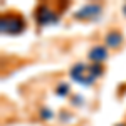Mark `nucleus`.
Here are the masks:
<instances>
[{"mask_svg":"<svg viewBox=\"0 0 126 126\" xmlns=\"http://www.w3.org/2000/svg\"><path fill=\"white\" fill-rule=\"evenodd\" d=\"M103 74V69L99 67V64H94V66H84V64H76L74 67L71 69V78L74 79L76 82H81V84H93V81Z\"/></svg>","mask_w":126,"mask_h":126,"instance_id":"1","label":"nucleus"},{"mask_svg":"<svg viewBox=\"0 0 126 126\" xmlns=\"http://www.w3.org/2000/svg\"><path fill=\"white\" fill-rule=\"evenodd\" d=\"M0 27L3 34H20L25 27V22L17 14H5L0 20Z\"/></svg>","mask_w":126,"mask_h":126,"instance_id":"2","label":"nucleus"},{"mask_svg":"<svg viewBox=\"0 0 126 126\" xmlns=\"http://www.w3.org/2000/svg\"><path fill=\"white\" fill-rule=\"evenodd\" d=\"M35 19H37V22H39V25H49V24L57 22L59 15L50 5L40 3L39 7H37V10H35Z\"/></svg>","mask_w":126,"mask_h":126,"instance_id":"3","label":"nucleus"},{"mask_svg":"<svg viewBox=\"0 0 126 126\" xmlns=\"http://www.w3.org/2000/svg\"><path fill=\"white\" fill-rule=\"evenodd\" d=\"M101 5L99 3H87L84 5L81 10H78L76 14H74V17L76 19H97L99 15H101Z\"/></svg>","mask_w":126,"mask_h":126,"instance_id":"4","label":"nucleus"},{"mask_svg":"<svg viewBox=\"0 0 126 126\" xmlns=\"http://www.w3.org/2000/svg\"><path fill=\"white\" fill-rule=\"evenodd\" d=\"M89 59H91L94 64H99L101 61L106 59V49L101 47V46H94V47L89 50Z\"/></svg>","mask_w":126,"mask_h":126,"instance_id":"5","label":"nucleus"},{"mask_svg":"<svg viewBox=\"0 0 126 126\" xmlns=\"http://www.w3.org/2000/svg\"><path fill=\"white\" fill-rule=\"evenodd\" d=\"M121 42H123V35H121V32H118V30H111L106 35V44L109 47H119Z\"/></svg>","mask_w":126,"mask_h":126,"instance_id":"6","label":"nucleus"},{"mask_svg":"<svg viewBox=\"0 0 126 126\" xmlns=\"http://www.w3.org/2000/svg\"><path fill=\"white\" fill-rule=\"evenodd\" d=\"M67 91H69V86L66 84V82H62V84H59V86H57V94H61V96L67 94Z\"/></svg>","mask_w":126,"mask_h":126,"instance_id":"7","label":"nucleus"},{"mask_svg":"<svg viewBox=\"0 0 126 126\" xmlns=\"http://www.w3.org/2000/svg\"><path fill=\"white\" fill-rule=\"evenodd\" d=\"M42 118H44V119L47 118V119H49V118H52V113H50L49 109H47V111H46V108H44V109H42Z\"/></svg>","mask_w":126,"mask_h":126,"instance_id":"8","label":"nucleus"},{"mask_svg":"<svg viewBox=\"0 0 126 126\" xmlns=\"http://www.w3.org/2000/svg\"><path fill=\"white\" fill-rule=\"evenodd\" d=\"M123 12H125V15H126V5H125V7H123Z\"/></svg>","mask_w":126,"mask_h":126,"instance_id":"9","label":"nucleus"}]
</instances>
